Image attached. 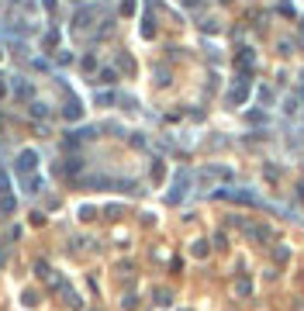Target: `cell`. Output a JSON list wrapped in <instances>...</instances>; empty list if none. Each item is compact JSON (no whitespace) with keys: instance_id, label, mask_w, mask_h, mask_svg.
<instances>
[{"instance_id":"cell-1","label":"cell","mask_w":304,"mask_h":311,"mask_svg":"<svg viewBox=\"0 0 304 311\" xmlns=\"http://www.w3.org/2000/svg\"><path fill=\"white\" fill-rule=\"evenodd\" d=\"M35 159H38V156L31 153V149H24V153H21V159H17V169H24V173H28V169H35Z\"/></svg>"},{"instance_id":"cell-2","label":"cell","mask_w":304,"mask_h":311,"mask_svg":"<svg viewBox=\"0 0 304 311\" xmlns=\"http://www.w3.org/2000/svg\"><path fill=\"white\" fill-rule=\"evenodd\" d=\"M231 100L238 104V100H245V79H238L235 83V90H231Z\"/></svg>"}]
</instances>
